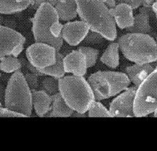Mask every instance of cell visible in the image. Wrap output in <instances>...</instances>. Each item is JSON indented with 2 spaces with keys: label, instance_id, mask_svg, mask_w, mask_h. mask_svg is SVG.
I'll use <instances>...</instances> for the list:
<instances>
[{
  "label": "cell",
  "instance_id": "6da1fadb",
  "mask_svg": "<svg viewBox=\"0 0 157 151\" xmlns=\"http://www.w3.org/2000/svg\"><path fill=\"white\" fill-rule=\"evenodd\" d=\"M77 13L81 21L106 40L114 41L117 37L115 21L109 9L101 0H75Z\"/></svg>",
  "mask_w": 157,
  "mask_h": 151
},
{
  "label": "cell",
  "instance_id": "7a4b0ae2",
  "mask_svg": "<svg viewBox=\"0 0 157 151\" xmlns=\"http://www.w3.org/2000/svg\"><path fill=\"white\" fill-rule=\"evenodd\" d=\"M58 85L60 95L74 111L86 114L96 100L92 88L83 77L64 76L58 79Z\"/></svg>",
  "mask_w": 157,
  "mask_h": 151
},
{
  "label": "cell",
  "instance_id": "3957f363",
  "mask_svg": "<svg viewBox=\"0 0 157 151\" xmlns=\"http://www.w3.org/2000/svg\"><path fill=\"white\" fill-rule=\"evenodd\" d=\"M124 57L134 63L157 62V42L151 34L128 32L117 41Z\"/></svg>",
  "mask_w": 157,
  "mask_h": 151
},
{
  "label": "cell",
  "instance_id": "277c9868",
  "mask_svg": "<svg viewBox=\"0 0 157 151\" xmlns=\"http://www.w3.org/2000/svg\"><path fill=\"white\" fill-rule=\"evenodd\" d=\"M4 106L30 117L32 115L33 93L25 75L20 71L13 73L5 90Z\"/></svg>",
  "mask_w": 157,
  "mask_h": 151
},
{
  "label": "cell",
  "instance_id": "5b68a950",
  "mask_svg": "<svg viewBox=\"0 0 157 151\" xmlns=\"http://www.w3.org/2000/svg\"><path fill=\"white\" fill-rule=\"evenodd\" d=\"M96 100L101 101L115 96L128 89L131 81L125 73L99 71L90 75L88 79Z\"/></svg>",
  "mask_w": 157,
  "mask_h": 151
},
{
  "label": "cell",
  "instance_id": "8992f818",
  "mask_svg": "<svg viewBox=\"0 0 157 151\" xmlns=\"http://www.w3.org/2000/svg\"><path fill=\"white\" fill-rule=\"evenodd\" d=\"M31 21L32 32L35 42L46 43L59 51L63 44L62 38H54L50 31L52 25L59 21L55 8L47 2L44 3L36 11Z\"/></svg>",
  "mask_w": 157,
  "mask_h": 151
},
{
  "label": "cell",
  "instance_id": "52a82bcc",
  "mask_svg": "<svg viewBox=\"0 0 157 151\" xmlns=\"http://www.w3.org/2000/svg\"><path fill=\"white\" fill-rule=\"evenodd\" d=\"M157 109V67L137 88L134 104L136 117H145Z\"/></svg>",
  "mask_w": 157,
  "mask_h": 151
},
{
  "label": "cell",
  "instance_id": "ba28073f",
  "mask_svg": "<svg viewBox=\"0 0 157 151\" xmlns=\"http://www.w3.org/2000/svg\"><path fill=\"white\" fill-rule=\"evenodd\" d=\"M58 51L53 46L44 42H35L26 50L28 62L40 70L53 66L57 60Z\"/></svg>",
  "mask_w": 157,
  "mask_h": 151
},
{
  "label": "cell",
  "instance_id": "9c48e42d",
  "mask_svg": "<svg viewBox=\"0 0 157 151\" xmlns=\"http://www.w3.org/2000/svg\"><path fill=\"white\" fill-rule=\"evenodd\" d=\"M26 38L15 29L0 25V58L19 56L24 49Z\"/></svg>",
  "mask_w": 157,
  "mask_h": 151
},
{
  "label": "cell",
  "instance_id": "30bf717a",
  "mask_svg": "<svg viewBox=\"0 0 157 151\" xmlns=\"http://www.w3.org/2000/svg\"><path fill=\"white\" fill-rule=\"evenodd\" d=\"M137 87H129L113 99L109 111L111 117H134V104Z\"/></svg>",
  "mask_w": 157,
  "mask_h": 151
},
{
  "label": "cell",
  "instance_id": "8fae6325",
  "mask_svg": "<svg viewBox=\"0 0 157 151\" xmlns=\"http://www.w3.org/2000/svg\"><path fill=\"white\" fill-rule=\"evenodd\" d=\"M89 31V27L82 21H69L63 25L62 38L69 46H76L81 44Z\"/></svg>",
  "mask_w": 157,
  "mask_h": 151
},
{
  "label": "cell",
  "instance_id": "7c38bea8",
  "mask_svg": "<svg viewBox=\"0 0 157 151\" xmlns=\"http://www.w3.org/2000/svg\"><path fill=\"white\" fill-rule=\"evenodd\" d=\"M63 63L65 73L79 77L86 75L88 69L86 57L78 50H73L63 57Z\"/></svg>",
  "mask_w": 157,
  "mask_h": 151
},
{
  "label": "cell",
  "instance_id": "4fadbf2b",
  "mask_svg": "<svg viewBox=\"0 0 157 151\" xmlns=\"http://www.w3.org/2000/svg\"><path fill=\"white\" fill-rule=\"evenodd\" d=\"M132 7L126 3H118L110 9L111 14L116 25L121 29L132 27L134 23V16Z\"/></svg>",
  "mask_w": 157,
  "mask_h": 151
},
{
  "label": "cell",
  "instance_id": "5bb4252c",
  "mask_svg": "<svg viewBox=\"0 0 157 151\" xmlns=\"http://www.w3.org/2000/svg\"><path fill=\"white\" fill-rule=\"evenodd\" d=\"M155 16L152 7H142L139 9V13L134 17V23L132 27L126 28L128 32L143 33L151 34L152 28L150 25V17Z\"/></svg>",
  "mask_w": 157,
  "mask_h": 151
},
{
  "label": "cell",
  "instance_id": "9a60e30c",
  "mask_svg": "<svg viewBox=\"0 0 157 151\" xmlns=\"http://www.w3.org/2000/svg\"><path fill=\"white\" fill-rule=\"evenodd\" d=\"M152 63H135L125 69V73L133 85L138 87L142 82L153 71L156 66Z\"/></svg>",
  "mask_w": 157,
  "mask_h": 151
},
{
  "label": "cell",
  "instance_id": "2e32d148",
  "mask_svg": "<svg viewBox=\"0 0 157 151\" xmlns=\"http://www.w3.org/2000/svg\"><path fill=\"white\" fill-rule=\"evenodd\" d=\"M33 105L36 114L39 117H44L49 113L52 106V96L43 90H32Z\"/></svg>",
  "mask_w": 157,
  "mask_h": 151
},
{
  "label": "cell",
  "instance_id": "e0dca14e",
  "mask_svg": "<svg viewBox=\"0 0 157 151\" xmlns=\"http://www.w3.org/2000/svg\"><path fill=\"white\" fill-rule=\"evenodd\" d=\"M54 8L60 21H70L78 15L75 0H58Z\"/></svg>",
  "mask_w": 157,
  "mask_h": 151
},
{
  "label": "cell",
  "instance_id": "ac0fdd59",
  "mask_svg": "<svg viewBox=\"0 0 157 151\" xmlns=\"http://www.w3.org/2000/svg\"><path fill=\"white\" fill-rule=\"evenodd\" d=\"M52 102L49 113L46 116L48 117H71L74 111L64 101L59 92L52 96Z\"/></svg>",
  "mask_w": 157,
  "mask_h": 151
},
{
  "label": "cell",
  "instance_id": "d6986e66",
  "mask_svg": "<svg viewBox=\"0 0 157 151\" xmlns=\"http://www.w3.org/2000/svg\"><path fill=\"white\" fill-rule=\"evenodd\" d=\"M30 5V0H0V14L18 13L27 9Z\"/></svg>",
  "mask_w": 157,
  "mask_h": 151
},
{
  "label": "cell",
  "instance_id": "ffe728a7",
  "mask_svg": "<svg viewBox=\"0 0 157 151\" xmlns=\"http://www.w3.org/2000/svg\"><path fill=\"white\" fill-rule=\"evenodd\" d=\"M120 46L117 42L108 45L100 58V61L108 67L116 69L120 65Z\"/></svg>",
  "mask_w": 157,
  "mask_h": 151
},
{
  "label": "cell",
  "instance_id": "44dd1931",
  "mask_svg": "<svg viewBox=\"0 0 157 151\" xmlns=\"http://www.w3.org/2000/svg\"><path fill=\"white\" fill-rule=\"evenodd\" d=\"M63 57L64 56L62 54H60L59 51H58L57 60H56L55 64L52 66L43 69V70H40V71L44 75L50 76L57 79L62 78L63 77L65 76V73H66L65 72L63 67Z\"/></svg>",
  "mask_w": 157,
  "mask_h": 151
},
{
  "label": "cell",
  "instance_id": "7402d4cb",
  "mask_svg": "<svg viewBox=\"0 0 157 151\" xmlns=\"http://www.w3.org/2000/svg\"><path fill=\"white\" fill-rule=\"evenodd\" d=\"M23 66L21 60L13 55L0 58V71L6 73H13Z\"/></svg>",
  "mask_w": 157,
  "mask_h": 151
},
{
  "label": "cell",
  "instance_id": "603a6c76",
  "mask_svg": "<svg viewBox=\"0 0 157 151\" xmlns=\"http://www.w3.org/2000/svg\"><path fill=\"white\" fill-rule=\"evenodd\" d=\"M105 39L106 38L100 33L90 30L81 44V46H90L93 48L95 46H101L105 42Z\"/></svg>",
  "mask_w": 157,
  "mask_h": 151
},
{
  "label": "cell",
  "instance_id": "cb8c5ba5",
  "mask_svg": "<svg viewBox=\"0 0 157 151\" xmlns=\"http://www.w3.org/2000/svg\"><path fill=\"white\" fill-rule=\"evenodd\" d=\"M77 50L81 51L85 55L88 68L93 67L97 62L100 53L99 50L93 47L85 46H80Z\"/></svg>",
  "mask_w": 157,
  "mask_h": 151
},
{
  "label": "cell",
  "instance_id": "d4e9b609",
  "mask_svg": "<svg viewBox=\"0 0 157 151\" xmlns=\"http://www.w3.org/2000/svg\"><path fill=\"white\" fill-rule=\"evenodd\" d=\"M89 117H111L110 111L98 100H94L88 110Z\"/></svg>",
  "mask_w": 157,
  "mask_h": 151
},
{
  "label": "cell",
  "instance_id": "484cf974",
  "mask_svg": "<svg viewBox=\"0 0 157 151\" xmlns=\"http://www.w3.org/2000/svg\"><path fill=\"white\" fill-rule=\"evenodd\" d=\"M42 89L50 96L58 93V79L50 76L46 77L42 81Z\"/></svg>",
  "mask_w": 157,
  "mask_h": 151
},
{
  "label": "cell",
  "instance_id": "4316f807",
  "mask_svg": "<svg viewBox=\"0 0 157 151\" xmlns=\"http://www.w3.org/2000/svg\"><path fill=\"white\" fill-rule=\"evenodd\" d=\"M0 117H25V118H27L26 117V115L23 114H21L19 113V112H17L13 110H11L10 109L7 108L6 107H3V106H0Z\"/></svg>",
  "mask_w": 157,
  "mask_h": 151
},
{
  "label": "cell",
  "instance_id": "83f0119b",
  "mask_svg": "<svg viewBox=\"0 0 157 151\" xmlns=\"http://www.w3.org/2000/svg\"><path fill=\"white\" fill-rule=\"evenodd\" d=\"M63 28V25L59 23V21H56L50 27V33L52 36L56 38H62V32Z\"/></svg>",
  "mask_w": 157,
  "mask_h": 151
},
{
  "label": "cell",
  "instance_id": "f1b7e54d",
  "mask_svg": "<svg viewBox=\"0 0 157 151\" xmlns=\"http://www.w3.org/2000/svg\"><path fill=\"white\" fill-rule=\"evenodd\" d=\"M25 79L27 81L30 88L31 90H36L38 86V76L33 74V73H27L25 75Z\"/></svg>",
  "mask_w": 157,
  "mask_h": 151
},
{
  "label": "cell",
  "instance_id": "f546056e",
  "mask_svg": "<svg viewBox=\"0 0 157 151\" xmlns=\"http://www.w3.org/2000/svg\"><path fill=\"white\" fill-rule=\"evenodd\" d=\"M117 4L126 3L132 7L133 9H136L141 6V0H116Z\"/></svg>",
  "mask_w": 157,
  "mask_h": 151
},
{
  "label": "cell",
  "instance_id": "4dcf8cb0",
  "mask_svg": "<svg viewBox=\"0 0 157 151\" xmlns=\"http://www.w3.org/2000/svg\"><path fill=\"white\" fill-rule=\"evenodd\" d=\"M31 1V5L30 6V9L32 10L36 11L40 6L44 3L46 2V0H30Z\"/></svg>",
  "mask_w": 157,
  "mask_h": 151
},
{
  "label": "cell",
  "instance_id": "1f68e13d",
  "mask_svg": "<svg viewBox=\"0 0 157 151\" xmlns=\"http://www.w3.org/2000/svg\"><path fill=\"white\" fill-rule=\"evenodd\" d=\"M3 25L6 26V27H7L15 29L16 28L17 23L13 19H11V18L6 19L5 18V20H4Z\"/></svg>",
  "mask_w": 157,
  "mask_h": 151
},
{
  "label": "cell",
  "instance_id": "d6a6232c",
  "mask_svg": "<svg viewBox=\"0 0 157 151\" xmlns=\"http://www.w3.org/2000/svg\"><path fill=\"white\" fill-rule=\"evenodd\" d=\"M27 68L29 69V70L33 74L36 75L38 77H40V76H44V75L40 71V70H38L37 68H36L35 67H34L33 66H32L30 63H27Z\"/></svg>",
  "mask_w": 157,
  "mask_h": 151
},
{
  "label": "cell",
  "instance_id": "836d02e7",
  "mask_svg": "<svg viewBox=\"0 0 157 151\" xmlns=\"http://www.w3.org/2000/svg\"><path fill=\"white\" fill-rule=\"evenodd\" d=\"M101 1L105 4L109 9L114 8L117 5L116 0H101Z\"/></svg>",
  "mask_w": 157,
  "mask_h": 151
},
{
  "label": "cell",
  "instance_id": "e575fe53",
  "mask_svg": "<svg viewBox=\"0 0 157 151\" xmlns=\"http://www.w3.org/2000/svg\"><path fill=\"white\" fill-rule=\"evenodd\" d=\"M156 0H141V6L145 7L151 8Z\"/></svg>",
  "mask_w": 157,
  "mask_h": 151
},
{
  "label": "cell",
  "instance_id": "d590c367",
  "mask_svg": "<svg viewBox=\"0 0 157 151\" xmlns=\"http://www.w3.org/2000/svg\"><path fill=\"white\" fill-rule=\"evenodd\" d=\"M5 90L3 85L0 83V101L4 102V96H5Z\"/></svg>",
  "mask_w": 157,
  "mask_h": 151
},
{
  "label": "cell",
  "instance_id": "8d00e7d4",
  "mask_svg": "<svg viewBox=\"0 0 157 151\" xmlns=\"http://www.w3.org/2000/svg\"><path fill=\"white\" fill-rule=\"evenodd\" d=\"M73 117H85L86 114H81V113H78V112L74 111L73 114L72 115Z\"/></svg>",
  "mask_w": 157,
  "mask_h": 151
},
{
  "label": "cell",
  "instance_id": "74e56055",
  "mask_svg": "<svg viewBox=\"0 0 157 151\" xmlns=\"http://www.w3.org/2000/svg\"><path fill=\"white\" fill-rule=\"evenodd\" d=\"M57 1H58V0H46V2L50 4L51 6H52L54 7L56 3H57Z\"/></svg>",
  "mask_w": 157,
  "mask_h": 151
},
{
  "label": "cell",
  "instance_id": "f35d334b",
  "mask_svg": "<svg viewBox=\"0 0 157 151\" xmlns=\"http://www.w3.org/2000/svg\"><path fill=\"white\" fill-rule=\"evenodd\" d=\"M152 9L154 13L157 12V0H156L155 2L153 3V5H152Z\"/></svg>",
  "mask_w": 157,
  "mask_h": 151
},
{
  "label": "cell",
  "instance_id": "ab89813d",
  "mask_svg": "<svg viewBox=\"0 0 157 151\" xmlns=\"http://www.w3.org/2000/svg\"><path fill=\"white\" fill-rule=\"evenodd\" d=\"M4 20H5V18L2 15V14H0V25H3Z\"/></svg>",
  "mask_w": 157,
  "mask_h": 151
},
{
  "label": "cell",
  "instance_id": "60d3db41",
  "mask_svg": "<svg viewBox=\"0 0 157 151\" xmlns=\"http://www.w3.org/2000/svg\"><path fill=\"white\" fill-rule=\"evenodd\" d=\"M154 116V117H156L157 118V109L153 112V115H152Z\"/></svg>",
  "mask_w": 157,
  "mask_h": 151
},
{
  "label": "cell",
  "instance_id": "b9f144b4",
  "mask_svg": "<svg viewBox=\"0 0 157 151\" xmlns=\"http://www.w3.org/2000/svg\"><path fill=\"white\" fill-rule=\"evenodd\" d=\"M156 40H157V37H156Z\"/></svg>",
  "mask_w": 157,
  "mask_h": 151
}]
</instances>
